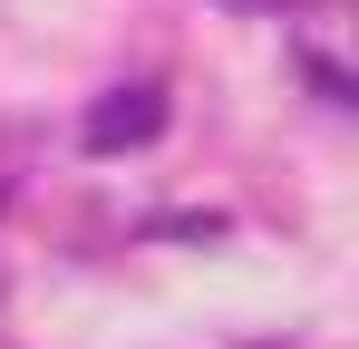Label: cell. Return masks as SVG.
<instances>
[{"mask_svg":"<svg viewBox=\"0 0 359 349\" xmlns=\"http://www.w3.org/2000/svg\"><path fill=\"white\" fill-rule=\"evenodd\" d=\"M156 136H165V88H156V78H136V88H107V97L88 107V126H78V146H88V156L156 146Z\"/></svg>","mask_w":359,"mask_h":349,"instance_id":"6da1fadb","label":"cell"},{"mask_svg":"<svg viewBox=\"0 0 359 349\" xmlns=\"http://www.w3.org/2000/svg\"><path fill=\"white\" fill-rule=\"evenodd\" d=\"M272 10H282V0H272Z\"/></svg>","mask_w":359,"mask_h":349,"instance_id":"7a4b0ae2","label":"cell"}]
</instances>
